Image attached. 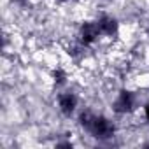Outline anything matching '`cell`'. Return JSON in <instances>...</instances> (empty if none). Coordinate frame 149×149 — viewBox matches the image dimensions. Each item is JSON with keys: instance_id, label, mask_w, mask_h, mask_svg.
Listing matches in <instances>:
<instances>
[{"instance_id": "cell-2", "label": "cell", "mask_w": 149, "mask_h": 149, "mask_svg": "<svg viewBox=\"0 0 149 149\" xmlns=\"http://www.w3.org/2000/svg\"><path fill=\"white\" fill-rule=\"evenodd\" d=\"M58 102H60V109H61L63 114H72V111L76 109V97H74L72 93L60 95Z\"/></svg>"}, {"instance_id": "cell-3", "label": "cell", "mask_w": 149, "mask_h": 149, "mask_svg": "<svg viewBox=\"0 0 149 149\" xmlns=\"http://www.w3.org/2000/svg\"><path fill=\"white\" fill-rule=\"evenodd\" d=\"M61 2H63V0H61Z\"/></svg>"}, {"instance_id": "cell-1", "label": "cell", "mask_w": 149, "mask_h": 149, "mask_svg": "<svg viewBox=\"0 0 149 149\" xmlns=\"http://www.w3.org/2000/svg\"><path fill=\"white\" fill-rule=\"evenodd\" d=\"M133 107V97H132V93H128V91H123L119 97H118V100L114 102V111H118V112H126V111H130Z\"/></svg>"}]
</instances>
